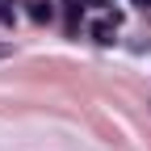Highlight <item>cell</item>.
Listing matches in <instances>:
<instances>
[{
	"label": "cell",
	"mask_w": 151,
	"mask_h": 151,
	"mask_svg": "<svg viewBox=\"0 0 151 151\" xmlns=\"http://www.w3.org/2000/svg\"><path fill=\"white\" fill-rule=\"evenodd\" d=\"M88 34L97 38L101 46H109V42H113V34H118V21H113V17H105V21H92V25H88Z\"/></svg>",
	"instance_id": "cell-1"
},
{
	"label": "cell",
	"mask_w": 151,
	"mask_h": 151,
	"mask_svg": "<svg viewBox=\"0 0 151 151\" xmlns=\"http://www.w3.org/2000/svg\"><path fill=\"white\" fill-rule=\"evenodd\" d=\"M29 21H38V25H46V21H55V4L50 0H29Z\"/></svg>",
	"instance_id": "cell-2"
},
{
	"label": "cell",
	"mask_w": 151,
	"mask_h": 151,
	"mask_svg": "<svg viewBox=\"0 0 151 151\" xmlns=\"http://www.w3.org/2000/svg\"><path fill=\"white\" fill-rule=\"evenodd\" d=\"M17 21V9H13V0H0V25H13Z\"/></svg>",
	"instance_id": "cell-3"
},
{
	"label": "cell",
	"mask_w": 151,
	"mask_h": 151,
	"mask_svg": "<svg viewBox=\"0 0 151 151\" xmlns=\"http://www.w3.org/2000/svg\"><path fill=\"white\" fill-rule=\"evenodd\" d=\"M4 55H13V46H4V42H0V59H4Z\"/></svg>",
	"instance_id": "cell-4"
},
{
	"label": "cell",
	"mask_w": 151,
	"mask_h": 151,
	"mask_svg": "<svg viewBox=\"0 0 151 151\" xmlns=\"http://www.w3.org/2000/svg\"><path fill=\"white\" fill-rule=\"evenodd\" d=\"M134 9H151V0H134Z\"/></svg>",
	"instance_id": "cell-5"
},
{
	"label": "cell",
	"mask_w": 151,
	"mask_h": 151,
	"mask_svg": "<svg viewBox=\"0 0 151 151\" xmlns=\"http://www.w3.org/2000/svg\"><path fill=\"white\" fill-rule=\"evenodd\" d=\"M97 4H105V0H97Z\"/></svg>",
	"instance_id": "cell-6"
}]
</instances>
